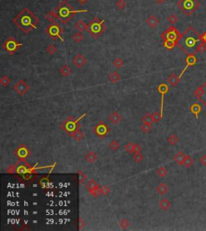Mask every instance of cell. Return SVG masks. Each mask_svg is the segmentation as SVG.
Masks as SVG:
<instances>
[{
  "label": "cell",
  "instance_id": "cell-1",
  "mask_svg": "<svg viewBox=\"0 0 206 231\" xmlns=\"http://www.w3.org/2000/svg\"><path fill=\"white\" fill-rule=\"evenodd\" d=\"M201 35L193 27H188L184 31L177 42V46L187 55L197 54L198 47L202 42Z\"/></svg>",
  "mask_w": 206,
  "mask_h": 231
},
{
  "label": "cell",
  "instance_id": "cell-2",
  "mask_svg": "<svg viewBox=\"0 0 206 231\" xmlns=\"http://www.w3.org/2000/svg\"><path fill=\"white\" fill-rule=\"evenodd\" d=\"M13 22L24 33L28 34L32 30L37 29L40 19L32 11L26 8L15 16Z\"/></svg>",
  "mask_w": 206,
  "mask_h": 231
},
{
  "label": "cell",
  "instance_id": "cell-3",
  "mask_svg": "<svg viewBox=\"0 0 206 231\" xmlns=\"http://www.w3.org/2000/svg\"><path fill=\"white\" fill-rule=\"evenodd\" d=\"M56 17L60 21L66 24L71 20V19L77 13H82V12H88V10H75L72 6L70 5L66 0H63L60 3L59 5L55 9Z\"/></svg>",
  "mask_w": 206,
  "mask_h": 231
},
{
  "label": "cell",
  "instance_id": "cell-4",
  "mask_svg": "<svg viewBox=\"0 0 206 231\" xmlns=\"http://www.w3.org/2000/svg\"><path fill=\"white\" fill-rule=\"evenodd\" d=\"M180 36L181 34L178 30L173 26H170L161 35V39L163 40V47L168 50L173 49L177 45Z\"/></svg>",
  "mask_w": 206,
  "mask_h": 231
},
{
  "label": "cell",
  "instance_id": "cell-5",
  "mask_svg": "<svg viewBox=\"0 0 206 231\" xmlns=\"http://www.w3.org/2000/svg\"><path fill=\"white\" fill-rule=\"evenodd\" d=\"M106 27L104 19H100L98 17H94L88 24L87 31L94 39H98L103 32H106Z\"/></svg>",
  "mask_w": 206,
  "mask_h": 231
},
{
  "label": "cell",
  "instance_id": "cell-6",
  "mask_svg": "<svg viewBox=\"0 0 206 231\" xmlns=\"http://www.w3.org/2000/svg\"><path fill=\"white\" fill-rule=\"evenodd\" d=\"M177 6L184 15H191L200 8L201 3L198 0H180Z\"/></svg>",
  "mask_w": 206,
  "mask_h": 231
},
{
  "label": "cell",
  "instance_id": "cell-7",
  "mask_svg": "<svg viewBox=\"0 0 206 231\" xmlns=\"http://www.w3.org/2000/svg\"><path fill=\"white\" fill-rule=\"evenodd\" d=\"M45 32L47 33V35H48L51 38H52L53 40L59 39L62 41V42H65L63 39H62V33H63V29L59 24H56V23H53V24H50L49 26H48V28L45 29Z\"/></svg>",
  "mask_w": 206,
  "mask_h": 231
},
{
  "label": "cell",
  "instance_id": "cell-8",
  "mask_svg": "<svg viewBox=\"0 0 206 231\" xmlns=\"http://www.w3.org/2000/svg\"><path fill=\"white\" fill-rule=\"evenodd\" d=\"M22 45L23 44L19 43L15 38H14V37L11 36L6 40V41L3 43V45L2 47L10 54V55H12V54L15 53L17 50L19 49Z\"/></svg>",
  "mask_w": 206,
  "mask_h": 231
},
{
  "label": "cell",
  "instance_id": "cell-9",
  "mask_svg": "<svg viewBox=\"0 0 206 231\" xmlns=\"http://www.w3.org/2000/svg\"><path fill=\"white\" fill-rule=\"evenodd\" d=\"M30 87L28 85V84L26 82H24V80H19V82H17L15 85L13 86V89L15 92L18 94L20 96H23L25 94L28 93V91L29 90Z\"/></svg>",
  "mask_w": 206,
  "mask_h": 231
},
{
  "label": "cell",
  "instance_id": "cell-10",
  "mask_svg": "<svg viewBox=\"0 0 206 231\" xmlns=\"http://www.w3.org/2000/svg\"><path fill=\"white\" fill-rule=\"evenodd\" d=\"M15 153L16 155V156H18L19 159L24 160L26 158H28L29 156L30 151L24 145H22L19 148H17Z\"/></svg>",
  "mask_w": 206,
  "mask_h": 231
},
{
  "label": "cell",
  "instance_id": "cell-11",
  "mask_svg": "<svg viewBox=\"0 0 206 231\" xmlns=\"http://www.w3.org/2000/svg\"><path fill=\"white\" fill-rule=\"evenodd\" d=\"M87 62L86 56H84L82 54H77L73 59H72V63L77 68H82L86 65Z\"/></svg>",
  "mask_w": 206,
  "mask_h": 231
},
{
  "label": "cell",
  "instance_id": "cell-12",
  "mask_svg": "<svg viewBox=\"0 0 206 231\" xmlns=\"http://www.w3.org/2000/svg\"><path fill=\"white\" fill-rule=\"evenodd\" d=\"M185 62L187 64L186 67L184 68V69L183 70V72L181 73V74L180 75V78H181L182 75L184 74V73L185 72L186 69L188 68V66H193V65H195L197 62V56H196L195 54H191V55H188V56L186 57L185 59Z\"/></svg>",
  "mask_w": 206,
  "mask_h": 231
},
{
  "label": "cell",
  "instance_id": "cell-13",
  "mask_svg": "<svg viewBox=\"0 0 206 231\" xmlns=\"http://www.w3.org/2000/svg\"><path fill=\"white\" fill-rule=\"evenodd\" d=\"M108 119L114 125H118L119 123H120L123 118H122V116L118 111H114V112H113V113H111L109 115Z\"/></svg>",
  "mask_w": 206,
  "mask_h": 231
},
{
  "label": "cell",
  "instance_id": "cell-14",
  "mask_svg": "<svg viewBox=\"0 0 206 231\" xmlns=\"http://www.w3.org/2000/svg\"><path fill=\"white\" fill-rule=\"evenodd\" d=\"M95 132L98 135V136H105L108 133V127L106 124L100 122L95 128Z\"/></svg>",
  "mask_w": 206,
  "mask_h": 231
},
{
  "label": "cell",
  "instance_id": "cell-15",
  "mask_svg": "<svg viewBox=\"0 0 206 231\" xmlns=\"http://www.w3.org/2000/svg\"><path fill=\"white\" fill-rule=\"evenodd\" d=\"M86 189L89 191V193H90L91 192H93V191L98 190V189H100L98 184L94 180H89V181L86 183Z\"/></svg>",
  "mask_w": 206,
  "mask_h": 231
},
{
  "label": "cell",
  "instance_id": "cell-16",
  "mask_svg": "<svg viewBox=\"0 0 206 231\" xmlns=\"http://www.w3.org/2000/svg\"><path fill=\"white\" fill-rule=\"evenodd\" d=\"M172 202L167 198H163L159 201V206L163 211H167L171 207Z\"/></svg>",
  "mask_w": 206,
  "mask_h": 231
},
{
  "label": "cell",
  "instance_id": "cell-17",
  "mask_svg": "<svg viewBox=\"0 0 206 231\" xmlns=\"http://www.w3.org/2000/svg\"><path fill=\"white\" fill-rule=\"evenodd\" d=\"M146 23H147V24L151 28H155L157 25H158L160 21H159L158 18L156 16H155V15H150V16L147 19Z\"/></svg>",
  "mask_w": 206,
  "mask_h": 231
},
{
  "label": "cell",
  "instance_id": "cell-18",
  "mask_svg": "<svg viewBox=\"0 0 206 231\" xmlns=\"http://www.w3.org/2000/svg\"><path fill=\"white\" fill-rule=\"evenodd\" d=\"M201 110H202V107H201V105L198 103H193V105H191V106H190V111H191L193 115H195L197 118H199V115H200V113L201 112Z\"/></svg>",
  "mask_w": 206,
  "mask_h": 231
},
{
  "label": "cell",
  "instance_id": "cell-19",
  "mask_svg": "<svg viewBox=\"0 0 206 231\" xmlns=\"http://www.w3.org/2000/svg\"><path fill=\"white\" fill-rule=\"evenodd\" d=\"M180 76H177V74L175 73L171 74V75L168 77V78H167V82H168V83L173 87L177 86L179 84V82H180Z\"/></svg>",
  "mask_w": 206,
  "mask_h": 231
},
{
  "label": "cell",
  "instance_id": "cell-20",
  "mask_svg": "<svg viewBox=\"0 0 206 231\" xmlns=\"http://www.w3.org/2000/svg\"><path fill=\"white\" fill-rule=\"evenodd\" d=\"M121 75L117 72V71H113L108 76V80L110 81L111 83L116 84L121 80Z\"/></svg>",
  "mask_w": 206,
  "mask_h": 231
},
{
  "label": "cell",
  "instance_id": "cell-21",
  "mask_svg": "<svg viewBox=\"0 0 206 231\" xmlns=\"http://www.w3.org/2000/svg\"><path fill=\"white\" fill-rule=\"evenodd\" d=\"M156 192H158L159 195L163 196V195H165L168 192V187H167V185L165 183H161L156 187Z\"/></svg>",
  "mask_w": 206,
  "mask_h": 231
},
{
  "label": "cell",
  "instance_id": "cell-22",
  "mask_svg": "<svg viewBox=\"0 0 206 231\" xmlns=\"http://www.w3.org/2000/svg\"><path fill=\"white\" fill-rule=\"evenodd\" d=\"M69 135L70 137H72V138H73V139H75V141H77V142H80L81 140H82V139H83L84 137L83 133H82L79 129L75 130L74 132H72V133L69 134Z\"/></svg>",
  "mask_w": 206,
  "mask_h": 231
},
{
  "label": "cell",
  "instance_id": "cell-23",
  "mask_svg": "<svg viewBox=\"0 0 206 231\" xmlns=\"http://www.w3.org/2000/svg\"><path fill=\"white\" fill-rule=\"evenodd\" d=\"M98 159V155L94 152H89L85 155V160L88 163L93 164Z\"/></svg>",
  "mask_w": 206,
  "mask_h": 231
},
{
  "label": "cell",
  "instance_id": "cell-24",
  "mask_svg": "<svg viewBox=\"0 0 206 231\" xmlns=\"http://www.w3.org/2000/svg\"><path fill=\"white\" fill-rule=\"evenodd\" d=\"M184 158H185V155H184L182 152H177V155L174 156V160L177 164L180 165V166H183Z\"/></svg>",
  "mask_w": 206,
  "mask_h": 231
},
{
  "label": "cell",
  "instance_id": "cell-25",
  "mask_svg": "<svg viewBox=\"0 0 206 231\" xmlns=\"http://www.w3.org/2000/svg\"><path fill=\"white\" fill-rule=\"evenodd\" d=\"M74 27L77 30H78L79 32H84L85 30H87L88 24H86L83 20L80 19V20H78L77 22L75 24Z\"/></svg>",
  "mask_w": 206,
  "mask_h": 231
},
{
  "label": "cell",
  "instance_id": "cell-26",
  "mask_svg": "<svg viewBox=\"0 0 206 231\" xmlns=\"http://www.w3.org/2000/svg\"><path fill=\"white\" fill-rule=\"evenodd\" d=\"M59 73L62 77H69L71 74V68L68 65H63L61 68L59 69Z\"/></svg>",
  "mask_w": 206,
  "mask_h": 231
},
{
  "label": "cell",
  "instance_id": "cell-27",
  "mask_svg": "<svg viewBox=\"0 0 206 231\" xmlns=\"http://www.w3.org/2000/svg\"><path fill=\"white\" fill-rule=\"evenodd\" d=\"M194 163V159H193L191 155H185V158H184V163H183V166L185 168H188L192 166Z\"/></svg>",
  "mask_w": 206,
  "mask_h": 231
},
{
  "label": "cell",
  "instance_id": "cell-28",
  "mask_svg": "<svg viewBox=\"0 0 206 231\" xmlns=\"http://www.w3.org/2000/svg\"><path fill=\"white\" fill-rule=\"evenodd\" d=\"M167 141L169 144L172 145V146H174V145H176L177 142H179V138L177 135L172 134V135H169V136L167 137Z\"/></svg>",
  "mask_w": 206,
  "mask_h": 231
},
{
  "label": "cell",
  "instance_id": "cell-29",
  "mask_svg": "<svg viewBox=\"0 0 206 231\" xmlns=\"http://www.w3.org/2000/svg\"><path fill=\"white\" fill-rule=\"evenodd\" d=\"M168 90H169V88H168V86H167V84L162 83L158 86L159 93H160V94L163 96H163H164V95H165L167 92H168Z\"/></svg>",
  "mask_w": 206,
  "mask_h": 231
},
{
  "label": "cell",
  "instance_id": "cell-30",
  "mask_svg": "<svg viewBox=\"0 0 206 231\" xmlns=\"http://www.w3.org/2000/svg\"><path fill=\"white\" fill-rule=\"evenodd\" d=\"M56 18H57V17H56V14L55 11H50V12L47 13V15H45V19H46L48 22L51 23V24H53Z\"/></svg>",
  "mask_w": 206,
  "mask_h": 231
},
{
  "label": "cell",
  "instance_id": "cell-31",
  "mask_svg": "<svg viewBox=\"0 0 206 231\" xmlns=\"http://www.w3.org/2000/svg\"><path fill=\"white\" fill-rule=\"evenodd\" d=\"M141 121L143 122V123H146V124H151L153 122V119H152V115H151V114H147V115H144V116L142 118Z\"/></svg>",
  "mask_w": 206,
  "mask_h": 231
},
{
  "label": "cell",
  "instance_id": "cell-32",
  "mask_svg": "<svg viewBox=\"0 0 206 231\" xmlns=\"http://www.w3.org/2000/svg\"><path fill=\"white\" fill-rule=\"evenodd\" d=\"M83 39L84 36L82 34V32H77V33H75L74 35H73V36H72V40H73V41H74L75 43H77V44H79V43L82 42V41L83 40Z\"/></svg>",
  "mask_w": 206,
  "mask_h": 231
},
{
  "label": "cell",
  "instance_id": "cell-33",
  "mask_svg": "<svg viewBox=\"0 0 206 231\" xmlns=\"http://www.w3.org/2000/svg\"><path fill=\"white\" fill-rule=\"evenodd\" d=\"M109 146H110V149L113 150V151H117V150H119V148H120L121 144H120V142H119V141L112 140L111 142H110Z\"/></svg>",
  "mask_w": 206,
  "mask_h": 231
},
{
  "label": "cell",
  "instance_id": "cell-34",
  "mask_svg": "<svg viewBox=\"0 0 206 231\" xmlns=\"http://www.w3.org/2000/svg\"><path fill=\"white\" fill-rule=\"evenodd\" d=\"M141 131L144 133H150L152 130V126H151V124H146L143 123V125L141 126Z\"/></svg>",
  "mask_w": 206,
  "mask_h": 231
},
{
  "label": "cell",
  "instance_id": "cell-35",
  "mask_svg": "<svg viewBox=\"0 0 206 231\" xmlns=\"http://www.w3.org/2000/svg\"><path fill=\"white\" fill-rule=\"evenodd\" d=\"M46 52L47 53L49 54V55H54V54L56 53V51H57V49H56V46H54L53 45H49L47 46L46 48Z\"/></svg>",
  "mask_w": 206,
  "mask_h": 231
},
{
  "label": "cell",
  "instance_id": "cell-36",
  "mask_svg": "<svg viewBox=\"0 0 206 231\" xmlns=\"http://www.w3.org/2000/svg\"><path fill=\"white\" fill-rule=\"evenodd\" d=\"M115 6L119 10H124L126 7V3L125 0H118L115 3Z\"/></svg>",
  "mask_w": 206,
  "mask_h": 231
},
{
  "label": "cell",
  "instance_id": "cell-37",
  "mask_svg": "<svg viewBox=\"0 0 206 231\" xmlns=\"http://www.w3.org/2000/svg\"><path fill=\"white\" fill-rule=\"evenodd\" d=\"M134 146H135V143L131 142H127L126 145H125V150H126V152H128V153L132 154L134 152Z\"/></svg>",
  "mask_w": 206,
  "mask_h": 231
},
{
  "label": "cell",
  "instance_id": "cell-38",
  "mask_svg": "<svg viewBox=\"0 0 206 231\" xmlns=\"http://www.w3.org/2000/svg\"><path fill=\"white\" fill-rule=\"evenodd\" d=\"M0 83H1V85H2L3 86L7 87L10 83H11V79H10L8 76H3L1 78V79H0Z\"/></svg>",
  "mask_w": 206,
  "mask_h": 231
},
{
  "label": "cell",
  "instance_id": "cell-39",
  "mask_svg": "<svg viewBox=\"0 0 206 231\" xmlns=\"http://www.w3.org/2000/svg\"><path fill=\"white\" fill-rule=\"evenodd\" d=\"M157 174L160 177H165L167 175V170L164 167H160L157 170Z\"/></svg>",
  "mask_w": 206,
  "mask_h": 231
},
{
  "label": "cell",
  "instance_id": "cell-40",
  "mask_svg": "<svg viewBox=\"0 0 206 231\" xmlns=\"http://www.w3.org/2000/svg\"><path fill=\"white\" fill-rule=\"evenodd\" d=\"M203 94H204V89H203L202 86L198 87V88H197V89L195 90V93H194L196 98H197L198 100L201 99V98L202 97Z\"/></svg>",
  "mask_w": 206,
  "mask_h": 231
},
{
  "label": "cell",
  "instance_id": "cell-41",
  "mask_svg": "<svg viewBox=\"0 0 206 231\" xmlns=\"http://www.w3.org/2000/svg\"><path fill=\"white\" fill-rule=\"evenodd\" d=\"M119 225H120V227L123 229H126L129 227V226H130V222L127 220V219L124 218V219H123V220L121 221Z\"/></svg>",
  "mask_w": 206,
  "mask_h": 231
},
{
  "label": "cell",
  "instance_id": "cell-42",
  "mask_svg": "<svg viewBox=\"0 0 206 231\" xmlns=\"http://www.w3.org/2000/svg\"><path fill=\"white\" fill-rule=\"evenodd\" d=\"M201 86H202L203 89H204V94H203L202 97H201V99L199 100V101H200L201 102H202V103L205 105V107H206V82H204V83Z\"/></svg>",
  "mask_w": 206,
  "mask_h": 231
},
{
  "label": "cell",
  "instance_id": "cell-43",
  "mask_svg": "<svg viewBox=\"0 0 206 231\" xmlns=\"http://www.w3.org/2000/svg\"><path fill=\"white\" fill-rule=\"evenodd\" d=\"M113 65H114V66L116 67L117 68H120L121 67L123 66V65H124V62H123V60L119 57L116 60H114V61L113 62Z\"/></svg>",
  "mask_w": 206,
  "mask_h": 231
},
{
  "label": "cell",
  "instance_id": "cell-44",
  "mask_svg": "<svg viewBox=\"0 0 206 231\" xmlns=\"http://www.w3.org/2000/svg\"><path fill=\"white\" fill-rule=\"evenodd\" d=\"M152 119L153 122H159L162 119V114L160 112H155L152 114Z\"/></svg>",
  "mask_w": 206,
  "mask_h": 231
},
{
  "label": "cell",
  "instance_id": "cell-45",
  "mask_svg": "<svg viewBox=\"0 0 206 231\" xmlns=\"http://www.w3.org/2000/svg\"><path fill=\"white\" fill-rule=\"evenodd\" d=\"M133 159H134V160L135 161L136 163H140V162L143 161V155H142L141 152H139V153H135V154H134V155H133Z\"/></svg>",
  "mask_w": 206,
  "mask_h": 231
},
{
  "label": "cell",
  "instance_id": "cell-46",
  "mask_svg": "<svg viewBox=\"0 0 206 231\" xmlns=\"http://www.w3.org/2000/svg\"><path fill=\"white\" fill-rule=\"evenodd\" d=\"M167 20H168V22L170 23V24H175L178 22L179 18L176 15H171L167 17Z\"/></svg>",
  "mask_w": 206,
  "mask_h": 231
},
{
  "label": "cell",
  "instance_id": "cell-47",
  "mask_svg": "<svg viewBox=\"0 0 206 231\" xmlns=\"http://www.w3.org/2000/svg\"><path fill=\"white\" fill-rule=\"evenodd\" d=\"M101 192H102V195L106 196V195H108L110 193V189L107 186V185H104V186L101 188Z\"/></svg>",
  "mask_w": 206,
  "mask_h": 231
},
{
  "label": "cell",
  "instance_id": "cell-48",
  "mask_svg": "<svg viewBox=\"0 0 206 231\" xmlns=\"http://www.w3.org/2000/svg\"><path fill=\"white\" fill-rule=\"evenodd\" d=\"M206 51V43H204V41L201 43V45H199L198 47V52H201V53H203L204 52Z\"/></svg>",
  "mask_w": 206,
  "mask_h": 231
},
{
  "label": "cell",
  "instance_id": "cell-49",
  "mask_svg": "<svg viewBox=\"0 0 206 231\" xmlns=\"http://www.w3.org/2000/svg\"><path fill=\"white\" fill-rule=\"evenodd\" d=\"M141 149H142V147L139 144V143H135V146H134V152L133 153L135 154V153H139V152H141Z\"/></svg>",
  "mask_w": 206,
  "mask_h": 231
},
{
  "label": "cell",
  "instance_id": "cell-50",
  "mask_svg": "<svg viewBox=\"0 0 206 231\" xmlns=\"http://www.w3.org/2000/svg\"><path fill=\"white\" fill-rule=\"evenodd\" d=\"M6 172H8V174H13L15 172V167L13 165H9L6 169Z\"/></svg>",
  "mask_w": 206,
  "mask_h": 231
},
{
  "label": "cell",
  "instance_id": "cell-51",
  "mask_svg": "<svg viewBox=\"0 0 206 231\" xmlns=\"http://www.w3.org/2000/svg\"><path fill=\"white\" fill-rule=\"evenodd\" d=\"M200 163L203 165V166L206 167V155H203L201 158H200Z\"/></svg>",
  "mask_w": 206,
  "mask_h": 231
},
{
  "label": "cell",
  "instance_id": "cell-52",
  "mask_svg": "<svg viewBox=\"0 0 206 231\" xmlns=\"http://www.w3.org/2000/svg\"><path fill=\"white\" fill-rule=\"evenodd\" d=\"M80 176H81V178H80L81 184H82L84 181H85V180H86V175H85V174H83V173H81Z\"/></svg>",
  "mask_w": 206,
  "mask_h": 231
},
{
  "label": "cell",
  "instance_id": "cell-53",
  "mask_svg": "<svg viewBox=\"0 0 206 231\" xmlns=\"http://www.w3.org/2000/svg\"><path fill=\"white\" fill-rule=\"evenodd\" d=\"M79 222H80V229H82L83 227H85V222H83V220H82V218H80V220H79Z\"/></svg>",
  "mask_w": 206,
  "mask_h": 231
},
{
  "label": "cell",
  "instance_id": "cell-54",
  "mask_svg": "<svg viewBox=\"0 0 206 231\" xmlns=\"http://www.w3.org/2000/svg\"><path fill=\"white\" fill-rule=\"evenodd\" d=\"M201 39H202V40L204 41V43H206V32H204L202 35H201Z\"/></svg>",
  "mask_w": 206,
  "mask_h": 231
},
{
  "label": "cell",
  "instance_id": "cell-55",
  "mask_svg": "<svg viewBox=\"0 0 206 231\" xmlns=\"http://www.w3.org/2000/svg\"><path fill=\"white\" fill-rule=\"evenodd\" d=\"M77 1L80 4H82V5H84V4H86L87 3L88 0H77Z\"/></svg>",
  "mask_w": 206,
  "mask_h": 231
},
{
  "label": "cell",
  "instance_id": "cell-56",
  "mask_svg": "<svg viewBox=\"0 0 206 231\" xmlns=\"http://www.w3.org/2000/svg\"><path fill=\"white\" fill-rule=\"evenodd\" d=\"M155 1H156V2L158 4H162V3H163L165 2L166 0H155Z\"/></svg>",
  "mask_w": 206,
  "mask_h": 231
}]
</instances>
